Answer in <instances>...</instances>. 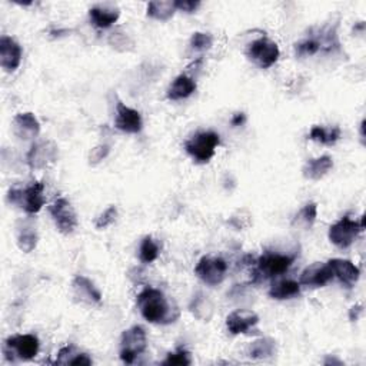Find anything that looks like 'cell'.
Here are the masks:
<instances>
[{"instance_id":"cell-36","label":"cell","mask_w":366,"mask_h":366,"mask_svg":"<svg viewBox=\"0 0 366 366\" xmlns=\"http://www.w3.org/2000/svg\"><path fill=\"white\" fill-rule=\"evenodd\" d=\"M110 154V146L106 143H101L98 146H95L89 152V165L90 166H98L101 162H103Z\"/></svg>"},{"instance_id":"cell-39","label":"cell","mask_w":366,"mask_h":366,"mask_svg":"<svg viewBox=\"0 0 366 366\" xmlns=\"http://www.w3.org/2000/svg\"><path fill=\"white\" fill-rule=\"evenodd\" d=\"M245 122H247L245 113H236V115H233V117L230 119V124H232L233 126H240V125L245 124Z\"/></svg>"},{"instance_id":"cell-2","label":"cell","mask_w":366,"mask_h":366,"mask_svg":"<svg viewBox=\"0 0 366 366\" xmlns=\"http://www.w3.org/2000/svg\"><path fill=\"white\" fill-rule=\"evenodd\" d=\"M41 351V341L35 333H17L6 338L2 346V352L6 360L29 362L34 360Z\"/></svg>"},{"instance_id":"cell-14","label":"cell","mask_w":366,"mask_h":366,"mask_svg":"<svg viewBox=\"0 0 366 366\" xmlns=\"http://www.w3.org/2000/svg\"><path fill=\"white\" fill-rule=\"evenodd\" d=\"M333 279V273L328 262H315L302 270L298 282L300 286L307 288H323Z\"/></svg>"},{"instance_id":"cell-13","label":"cell","mask_w":366,"mask_h":366,"mask_svg":"<svg viewBox=\"0 0 366 366\" xmlns=\"http://www.w3.org/2000/svg\"><path fill=\"white\" fill-rule=\"evenodd\" d=\"M115 128L128 135H138L143 131V117L139 110L126 106L122 101H117Z\"/></svg>"},{"instance_id":"cell-9","label":"cell","mask_w":366,"mask_h":366,"mask_svg":"<svg viewBox=\"0 0 366 366\" xmlns=\"http://www.w3.org/2000/svg\"><path fill=\"white\" fill-rule=\"evenodd\" d=\"M296 256L278 252H265L256 261V272L265 279H277L286 273Z\"/></svg>"},{"instance_id":"cell-30","label":"cell","mask_w":366,"mask_h":366,"mask_svg":"<svg viewBox=\"0 0 366 366\" xmlns=\"http://www.w3.org/2000/svg\"><path fill=\"white\" fill-rule=\"evenodd\" d=\"M108 43L116 52H120V53H128L135 49V41L132 39V36L128 32H125L124 29L113 30L108 38Z\"/></svg>"},{"instance_id":"cell-7","label":"cell","mask_w":366,"mask_h":366,"mask_svg":"<svg viewBox=\"0 0 366 366\" xmlns=\"http://www.w3.org/2000/svg\"><path fill=\"white\" fill-rule=\"evenodd\" d=\"M245 54L249 62L259 69H270L279 60L281 50L277 42L262 36L248 45Z\"/></svg>"},{"instance_id":"cell-8","label":"cell","mask_w":366,"mask_h":366,"mask_svg":"<svg viewBox=\"0 0 366 366\" xmlns=\"http://www.w3.org/2000/svg\"><path fill=\"white\" fill-rule=\"evenodd\" d=\"M49 215L56 226V229L62 235H71L76 230L79 225L78 213L72 202L65 198L59 196L49 205Z\"/></svg>"},{"instance_id":"cell-4","label":"cell","mask_w":366,"mask_h":366,"mask_svg":"<svg viewBox=\"0 0 366 366\" xmlns=\"http://www.w3.org/2000/svg\"><path fill=\"white\" fill-rule=\"evenodd\" d=\"M219 145H221L219 133L213 131H200L185 142V150L186 154L193 159V162L199 165H205L215 156Z\"/></svg>"},{"instance_id":"cell-31","label":"cell","mask_w":366,"mask_h":366,"mask_svg":"<svg viewBox=\"0 0 366 366\" xmlns=\"http://www.w3.org/2000/svg\"><path fill=\"white\" fill-rule=\"evenodd\" d=\"M316 218H318V203L309 202L296 213L293 221H292V225L309 229L316 222Z\"/></svg>"},{"instance_id":"cell-20","label":"cell","mask_w":366,"mask_h":366,"mask_svg":"<svg viewBox=\"0 0 366 366\" xmlns=\"http://www.w3.org/2000/svg\"><path fill=\"white\" fill-rule=\"evenodd\" d=\"M39 235L32 221H19L16 225V243L23 254L34 252L38 247Z\"/></svg>"},{"instance_id":"cell-10","label":"cell","mask_w":366,"mask_h":366,"mask_svg":"<svg viewBox=\"0 0 366 366\" xmlns=\"http://www.w3.org/2000/svg\"><path fill=\"white\" fill-rule=\"evenodd\" d=\"M228 263L219 256H202L195 266V274L206 285L218 286L228 274Z\"/></svg>"},{"instance_id":"cell-28","label":"cell","mask_w":366,"mask_h":366,"mask_svg":"<svg viewBox=\"0 0 366 366\" xmlns=\"http://www.w3.org/2000/svg\"><path fill=\"white\" fill-rule=\"evenodd\" d=\"M176 12L177 10L175 6V2H172V0H169V2H161V0H158V2H150L147 3V8H146L147 17L158 20V22L170 20Z\"/></svg>"},{"instance_id":"cell-11","label":"cell","mask_w":366,"mask_h":366,"mask_svg":"<svg viewBox=\"0 0 366 366\" xmlns=\"http://www.w3.org/2000/svg\"><path fill=\"white\" fill-rule=\"evenodd\" d=\"M59 159V146L50 140H39L30 146L27 155H26V163L29 169L32 170H43L56 163Z\"/></svg>"},{"instance_id":"cell-16","label":"cell","mask_w":366,"mask_h":366,"mask_svg":"<svg viewBox=\"0 0 366 366\" xmlns=\"http://www.w3.org/2000/svg\"><path fill=\"white\" fill-rule=\"evenodd\" d=\"M23 57L22 46L10 36L3 35L0 38V66L8 73L19 69Z\"/></svg>"},{"instance_id":"cell-12","label":"cell","mask_w":366,"mask_h":366,"mask_svg":"<svg viewBox=\"0 0 366 366\" xmlns=\"http://www.w3.org/2000/svg\"><path fill=\"white\" fill-rule=\"evenodd\" d=\"M71 291L76 303L86 305V307H98L102 303V292L94 281L83 274H76L72 279Z\"/></svg>"},{"instance_id":"cell-15","label":"cell","mask_w":366,"mask_h":366,"mask_svg":"<svg viewBox=\"0 0 366 366\" xmlns=\"http://www.w3.org/2000/svg\"><path fill=\"white\" fill-rule=\"evenodd\" d=\"M259 316L251 309H236L226 316V329L230 335H249L258 326Z\"/></svg>"},{"instance_id":"cell-6","label":"cell","mask_w":366,"mask_h":366,"mask_svg":"<svg viewBox=\"0 0 366 366\" xmlns=\"http://www.w3.org/2000/svg\"><path fill=\"white\" fill-rule=\"evenodd\" d=\"M363 218L360 219V222H358L355 219H351L349 217H344L329 228L328 237L332 245L339 249H348L356 242L358 236L363 232Z\"/></svg>"},{"instance_id":"cell-32","label":"cell","mask_w":366,"mask_h":366,"mask_svg":"<svg viewBox=\"0 0 366 366\" xmlns=\"http://www.w3.org/2000/svg\"><path fill=\"white\" fill-rule=\"evenodd\" d=\"M321 52V43L316 36H309L295 45V53L298 57H309Z\"/></svg>"},{"instance_id":"cell-27","label":"cell","mask_w":366,"mask_h":366,"mask_svg":"<svg viewBox=\"0 0 366 366\" xmlns=\"http://www.w3.org/2000/svg\"><path fill=\"white\" fill-rule=\"evenodd\" d=\"M189 311L196 319L202 322H209L213 318V303L206 295L198 293L196 296H193L189 305Z\"/></svg>"},{"instance_id":"cell-23","label":"cell","mask_w":366,"mask_h":366,"mask_svg":"<svg viewBox=\"0 0 366 366\" xmlns=\"http://www.w3.org/2000/svg\"><path fill=\"white\" fill-rule=\"evenodd\" d=\"M268 295L274 300H289L300 295V284L293 279H278L272 284Z\"/></svg>"},{"instance_id":"cell-5","label":"cell","mask_w":366,"mask_h":366,"mask_svg":"<svg viewBox=\"0 0 366 366\" xmlns=\"http://www.w3.org/2000/svg\"><path fill=\"white\" fill-rule=\"evenodd\" d=\"M146 351H147V335L143 326L135 325L124 330L119 344V358L122 362L126 365H132Z\"/></svg>"},{"instance_id":"cell-22","label":"cell","mask_w":366,"mask_h":366,"mask_svg":"<svg viewBox=\"0 0 366 366\" xmlns=\"http://www.w3.org/2000/svg\"><path fill=\"white\" fill-rule=\"evenodd\" d=\"M333 168V159L328 155L309 159L302 168V175L307 180H321L323 179Z\"/></svg>"},{"instance_id":"cell-24","label":"cell","mask_w":366,"mask_h":366,"mask_svg":"<svg viewBox=\"0 0 366 366\" xmlns=\"http://www.w3.org/2000/svg\"><path fill=\"white\" fill-rule=\"evenodd\" d=\"M56 365H76V366H89L94 363V359L89 356V353H85L78 349L75 345H66L57 352Z\"/></svg>"},{"instance_id":"cell-25","label":"cell","mask_w":366,"mask_h":366,"mask_svg":"<svg viewBox=\"0 0 366 366\" xmlns=\"http://www.w3.org/2000/svg\"><path fill=\"white\" fill-rule=\"evenodd\" d=\"M277 341L272 338H259L249 345L247 353L254 360H268L277 355Z\"/></svg>"},{"instance_id":"cell-17","label":"cell","mask_w":366,"mask_h":366,"mask_svg":"<svg viewBox=\"0 0 366 366\" xmlns=\"http://www.w3.org/2000/svg\"><path fill=\"white\" fill-rule=\"evenodd\" d=\"M12 132L20 140H34L41 135V122L32 112L17 113L12 120Z\"/></svg>"},{"instance_id":"cell-29","label":"cell","mask_w":366,"mask_h":366,"mask_svg":"<svg viewBox=\"0 0 366 366\" xmlns=\"http://www.w3.org/2000/svg\"><path fill=\"white\" fill-rule=\"evenodd\" d=\"M161 255L159 243L150 235L145 236L139 245V261L145 265L154 263Z\"/></svg>"},{"instance_id":"cell-35","label":"cell","mask_w":366,"mask_h":366,"mask_svg":"<svg viewBox=\"0 0 366 366\" xmlns=\"http://www.w3.org/2000/svg\"><path fill=\"white\" fill-rule=\"evenodd\" d=\"M116 219H117V207L115 205H112L96 218L95 228L98 230H103V229L112 226L116 222Z\"/></svg>"},{"instance_id":"cell-37","label":"cell","mask_w":366,"mask_h":366,"mask_svg":"<svg viewBox=\"0 0 366 366\" xmlns=\"http://www.w3.org/2000/svg\"><path fill=\"white\" fill-rule=\"evenodd\" d=\"M175 6H176V10H179V12L192 15L200 8V2H199V0H195V2H193V0H176Z\"/></svg>"},{"instance_id":"cell-3","label":"cell","mask_w":366,"mask_h":366,"mask_svg":"<svg viewBox=\"0 0 366 366\" xmlns=\"http://www.w3.org/2000/svg\"><path fill=\"white\" fill-rule=\"evenodd\" d=\"M8 202L26 212L27 215H36L45 206V183L35 180L26 188H10Z\"/></svg>"},{"instance_id":"cell-40","label":"cell","mask_w":366,"mask_h":366,"mask_svg":"<svg viewBox=\"0 0 366 366\" xmlns=\"http://www.w3.org/2000/svg\"><path fill=\"white\" fill-rule=\"evenodd\" d=\"M329 363H339V365H342L341 360H337V359H326V360H325V365H329Z\"/></svg>"},{"instance_id":"cell-34","label":"cell","mask_w":366,"mask_h":366,"mask_svg":"<svg viewBox=\"0 0 366 366\" xmlns=\"http://www.w3.org/2000/svg\"><path fill=\"white\" fill-rule=\"evenodd\" d=\"M162 365H179V366H186V365H192V355L189 351H186L185 348H177L173 352H169L166 355V358L162 360Z\"/></svg>"},{"instance_id":"cell-21","label":"cell","mask_w":366,"mask_h":366,"mask_svg":"<svg viewBox=\"0 0 366 366\" xmlns=\"http://www.w3.org/2000/svg\"><path fill=\"white\" fill-rule=\"evenodd\" d=\"M120 17V10L115 6L101 5L94 6L89 10V20L98 29H109L112 27Z\"/></svg>"},{"instance_id":"cell-33","label":"cell","mask_w":366,"mask_h":366,"mask_svg":"<svg viewBox=\"0 0 366 366\" xmlns=\"http://www.w3.org/2000/svg\"><path fill=\"white\" fill-rule=\"evenodd\" d=\"M213 46V36L206 32H196L189 41V49L193 53H205Z\"/></svg>"},{"instance_id":"cell-38","label":"cell","mask_w":366,"mask_h":366,"mask_svg":"<svg viewBox=\"0 0 366 366\" xmlns=\"http://www.w3.org/2000/svg\"><path fill=\"white\" fill-rule=\"evenodd\" d=\"M362 312H363L362 305H353V307H352L351 311H349V319H351L352 322H356V321L359 319V316H360Z\"/></svg>"},{"instance_id":"cell-18","label":"cell","mask_w":366,"mask_h":366,"mask_svg":"<svg viewBox=\"0 0 366 366\" xmlns=\"http://www.w3.org/2000/svg\"><path fill=\"white\" fill-rule=\"evenodd\" d=\"M328 263L332 269L333 278H337L345 288H353L358 284L360 278V270L353 262L348 259L335 258L329 259Z\"/></svg>"},{"instance_id":"cell-26","label":"cell","mask_w":366,"mask_h":366,"mask_svg":"<svg viewBox=\"0 0 366 366\" xmlns=\"http://www.w3.org/2000/svg\"><path fill=\"white\" fill-rule=\"evenodd\" d=\"M342 136V131L339 126H330V128H325L321 125H315L308 138L316 143L325 145V146H333L337 143Z\"/></svg>"},{"instance_id":"cell-19","label":"cell","mask_w":366,"mask_h":366,"mask_svg":"<svg viewBox=\"0 0 366 366\" xmlns=\"http://www.w3.org/2000/svg\"><path fill=\"white\" fill-rule=\"evenodd\" d=\"M196 89H198V83L192 75H189L188 72L180 73L169 85L166 90V98L173 102L188 99L195 94Z\"/></svg>"},{"instance_id":"cell-1","label":"cell","mask_w":366,"mask_h":366,"mask_svg":"<svg viewBox=\"0 0 366 366\" xmlns=\"http://www.w3.org/2000/svg\"><path fill=\"white\" fill-rule=\"evenodd\" d=\"M136 307L142 318L154 325H170L180 316L177 305L161 289L147 286L136 296Z\"/></svg>"}]
</instances>
